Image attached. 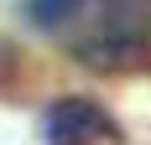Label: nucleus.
I'll return each instance as SVG.
<instances>
[{
  "instance_id": "nucleus-3",
  "label": "nucleus",
  "mask_w": 151,
  "mask_h": 145,
  "mask_svg": "<svg viewBox=\"0 0 151 145\" xmlns=\"http://www.w3.org/2000/svg\"><path fill=\"white\" fill-rule=\"evenodd\" d=\"M83 5H89V0H26L21 11H26L31 26L58 31V26H68V21H78V16H83Z\"/></svg>"
},
{
  "instance_id": "nucleus-2",
  "label": "nucleus",
  "mask_w": 151,
  "mask_h": 145,
  "mask_svg": "<svg viewBox=\"0 0 151 145\" xmlns=\"http://www.w3.org/2000/svg\"><path fill=\"white\" fill-rule=\"evenodd\" d=\"M47 135L58 145H89L99 135H109V114L89 99H58L47 109Z\"/></svg>"
},
{
  "instance_id": "nucleus-1",
  "label": "nucleus",
  "mask_w": 151,
  "mask_h": 145,
  "mask_svg": "<svg viewBox=\"0 0 151 145\" xmlns=\"http://www.w3.org/2000/svg\"><path fill=\"white\" fill-rule=\"evenodd\" d=\"M78 62L104 72L151 57V0H94V26L78 36Z\"/></svg>"
}]
</instances>
